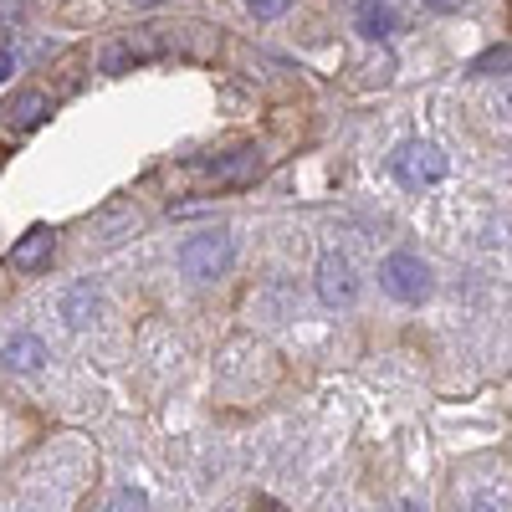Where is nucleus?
I'll return each instance as SVG.
<instances>
[{
  "instance_id": "obj_1",
  "label": "nucleus",
  "mask_w": 512,
  "mask_h": 512,
  "mask_svg": "<svg viewBox=\"0 0 512 512\" xmlns=\"http://www.w3.org/2000/svg\"><path fill=\"white\" fill-rule=\"evenodd\" d=\"M169 47H175V31H169V26H134V31H123L118 41H108V47H103V72L108 77L134 72V67L164 57Z\"/></svg>"
},
{
  "instance_id": "obj_2",
  "label": "nucleus",
  "mask_w": 512,
  "mask_h": 512,
  "mask_svg": "<svg viewBox=\"0 0 512 512\" xmlns=\"http://www.w3.org/2000/svg\"><path fill=\"white\" fill-rule=\"evenodd\" d=\"M231 262H236L231 231H200V236H190V241L180 246V272H185L190 282H216V277L231 272Z\"/></svg>"
},
{
  "instance_id": "obj_3",
  "label": "nucleus",
  "mask_w": 512,
  "mask_h": 512,
  "mask_svg": "<svg viewBox=\"0 0 512 512\" xmlns=\"http://www.w3.org/2000/svg\"><path fill=\"white\" fill-rule=\"evenodd\" d=\"M379 287L390 292L395 303H420V297H431V267H425L415 251H395L379 262Z\"/></svg>"
},
{
  "instance_id": "obj_4",
  "label": "nucleus",
  "mask_w": 512,
  "mask_h": 512,
  "mask_svg": "<svg viewBox=\"0 0 512 512\" xmlns=\"http://www.w3.org/2000/svg\"><path fill=\"white\" fill-rule=\"evenodd\" d=\"M446 169H451V159L441 154V144H425V139H410V144H400V154H395V180L410 185V190L441 185Z\"/></svg>"
},
{
  "instance_id": "obj_5",
  "label": "nucleus",
  "mask_w": 512,
  "mask_h": 512,
  "mask_svg": "<svg viewBox=\"0 0 512 512\" xmlns=\"http://www.w3.org/2000/svg\"><path fill=\"white\" fill-rule=\"evenodd\" d=\"M313 287L323 297V308H354L359 303V272L344 251H328L318 272H313Z\"/></svg>"
},
{
  "instance_id": "obj_6",
  "label": "nucleus",
  "mask_w": 512,
  "mask_h": 512,
  "mask_svg": "<svg viewBox=\"0 0 512 512\" xmlns=\"http://www.w3.org/2000/svg\"><path fill=\"white\" fill-rule=\"evenodd\" d=\"M52 251H57V236L47 226H31L16 246H11V267L16 272H47L52 267Z\"/></svg>"
},
{
  "instance_id": "obj_7",
  "label": "nucleus",
  "mask_w": 512,
  "mask_h": 512,
  "mask_svg": "<svg viewBox=\"0 0 512 512\" xmlns=\"http://www.w3.org/2000/svg\"><path fill=\"white\" fill-rule=\"evenodd\" d=\"M0 359H6L11 374H36L52 354H47V338H36V333H11L6 349H0Z\"/></svg>"
},
{
  "instance_id": "obj_8",
  "label": "nucleus",
  "mask_w": 512,
  "mask_h": 512,
  "mask_svg": "<svg viewBox=\"0 0 512 512\" xmlns=\"http://www.w3.org/2000/svg\"><path fill=\"white\" fill-rule=\"evenodd\" d=\"M47 118H52V98L41 93V88L16 93V98H11V108H6V123L16 128V134H31V128H41Z\"/></svg>"
},
{
  "instance_id": "obj_9",
  "label": "nucleus",
  "mask_w": 512,
  "mask_h": 512,
  "mask_svg": "<svg viewBox=\"0 0 512 512\" xmlns=\"http://www.w3.org/2000/svg\"><path fill=\"white\" fill-rule=\"evenodd\" d=\"M354 26H359V36H369V41H384V36L395 31V11L384 6V0H359Z\"/></svg>"
},
{
  "instance_id": "obj_10",
  "label": "nucleus",
  "mask_w": 512,
  "mask_h": 512,
  "mask_svg": "<svg viewBox=\"0 0 512 512\" xmlns=\"http://www.w3.org/2000/svg\"><path fill=\"white\" fill-rule=\"evenodd\" d=\"M210 175H216L221 185H246V180H256V175H262V159H256V149H236L231 159L210 164Z\"/></svg>"
},
{
  "instance_id": "obj_11",
  "label": "nucleus",
  "mask_w": 512,
  "mask_h": 512,
  "mask_svg": "<svg viewBox=\"0 0 512 512\" xmlns=\"http://www.w3.org/2000/svg\"><path fill=\"white\" fill-rule=\"evenodd\" d=\"M62 313H67V323H72V328H88V323H93V318L103 313V297H98V292H93L88 282H82V287H72V292H67Z\"/></svg>"
},
{
  "instance_id": "obj_12",
  "label": "nucleus",
  "mask_w": 512,
  "mask_h": 512,
  "mask_svg": "<svg viewBox=\"0 0 512 512\" xmlns=\"http://www.w3.org/2000/svg\"><path fill=\"white\" fill-rule=\"evenodd\" d=\"M472 72H477V77H502V72H512V47H487V52L472 62Z\"/></svg>"
},
{
  "instance_id": "obj_13",
  "label": "nucleus",
  "mask_w": 512,
  "mask_h": 512,
  "mask_svg": "<svg viewBox=\"0 0 512 512\" xmlns=\"http://www.w3.org/2000/svg\"><path fill=\"white\" fill-rule=\"evenodd\" d=\"M287 6H292V0H246V11H251L256 21H277Z\"/></svg>"
},
{
  "instance_id": "obj_14",
  "label": "nucleus",
  "mask_w": 512,
  "mask_h": 512,
  "mask_svg": "<svg viewBox=\"0 0 512 512\" xmlns=\"http://www.w3.org/2000/svg\"><path fill=\"white\" fill-rule=\"evenodd\" d=\"M108 512H149V502H144V492H134V487H123L118 497H113V507Z\"/></svg>"
},
{
  "instance_id": "obj_15",
  "label": "nucleus",
  "mask_w": 512,
  "mask_h": 512,
  "mask_svg": "<svg viewBox=\"0 0 512 512\" xmlns=\"http://www.w3.org/2000/svg\"><path fill=\"white\" fill-rule=\"evenodd\" d=\"M425 6H431L436 16H451V11H461V6H466V0H425Z\"/></svg>"
},
{
  "instance_id": "obj_16",
  "label": "nucleus",
  "mask_w": 512,
  "mask_h": 512,
  "mask_svg": "<svg viewBox=\"0 0 512 512\" xmlns=\"http://www.w3.org/2000/svg\"><path fill=\"white\" fill-rule=\"evenodd\" d=\"M11 72H16V52H11V47H0V82H6Z\"/></svg>"
},
{
  "instance_id": "obj_17",
  "label": "nucleus",
  "mask_w": 512,
  "mask_h": 512,
  "mask_svg": "<svg viewBox=\"0 0 512 512\" xmlns=\"http://www.w3.org/2000/svg\"><path fill=\"white\" fill-rule=\"evenodd\" d=\"M256 512H287V507H277L272 497H256Z\"/></svg>"
},
{
  "instance_id": "obj_18",
  "label": "nucleus",
  "mask_w": 512,
  "mask_h": 512,
  "mask_svg": "<svg viewBox=\"0 0 512 512\" xmlns=\"http://www.w3.org/2000/svg\"><path fill=\"white\" fill-rule=\"evenodd\" d=\"M466 512H497V502H487V497H477L472 507H466Z\"/></svg>"
},
{
  "instance_id": "obj_19",
  "label": "nucleus",
  "mask_w": 512,
  "mask_h": 512,
  "mask_svg": "<svg viewBox=\"0 0 512 512\" xmlns=\"http://www.w3.org/2000/svg\"><path fill=\"white\" fill-rule=\"evenodd\" d=\"M139 6H149V0H139Z\"/></svg>"
}]
</instances>
